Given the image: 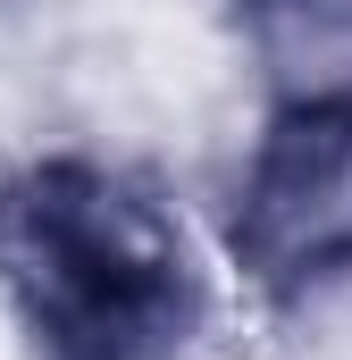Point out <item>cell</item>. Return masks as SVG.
<instances>
[{"label": "cell", "mask_w": 352, "mask_h": 360, "mask_svg": "<svg viewBox=\"0 0 352 360\" xmlns=\"http://www.w3.org/2000/svg\"><path fill=\"white\" fill-rule=\"evenodd\" d=\"M0 293L34 360H184L210 285L151 184L51 151L0 184Z\"/></svg>", "instance_id": "cell-1"}, {"label": "cell", "mask_w": 352, "mask_h": 360, "mask_svg": "<svg viewBox=\"0 0 352 360\" xmlns=\"http://www.w3.org/2000/svg\"><path fill=\"white\" fill-rule=\"evenodd\" d=\"M227 252L268 310H310L352 276V101L268 109L227 201Z\"/></svg>", "instance_id": "cell-2"}, {"label": "cell", "mask_w": 352, "mask_h": 360, "mask_svg": "<svg viewBox=\"0 0 352 360\" xmlns=\"http://www.w3.org/2000/svg\"><path fill=\"white\" fill-rule=\"evenodd\" d=\"M235 34L268 84V109L352 101V0H235Z\"/></svg>", "instance_id": "cell-3"}]
</instances>
